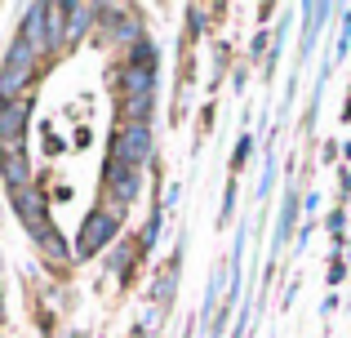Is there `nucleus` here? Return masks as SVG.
I'll return each mask as SVG.
<instances>
[{"mask_svg": "<svg viewBox=\"0 0 351 338\" xmlns=\"http://www.w3.org/2000/svg\"><path fill=\"white\" fill-rule=\"evenodd\" d=\"M156 156V130L152 125H120V130L107 138V160L120 169L143 173V165H152Z\"/></svg>", "mask_w": 351, "mask_h": 338, "instance_id": "2", "label": "nucleus"}, {"mask_svg": "<svg viewBox=\"0 0 351 338\" xmlns=\"http://www.w3.org/2000/svg\"><path fill=\"white\" fill-rule=\"evenodd\" d=\"M232 321H236V307H232V303H223V307H218V316L205 325V338H227V330H232Z\"/></svg>", "mask_w": 351, "mask_h": 338, "instance_id": "26", "label": "nucleus"}, {"mask_svg": "<svg viewBox=\"0 0 351 338\" xmlns=\"http://www.w3.org/2000/svg\"><path fill=\"white\" fill-rule=\"evenodd\" d=\"M116 89H120V98H143V94H156V71H147V67H120L116 71Z\"/></svg>", "mask_w": 351, "mask_h": 338, "instance_id": "14", "label": "nucleus"}, {"mask_svg": "<svg viewBox=\"0 0 351 338\" xmlns=\"http://www.w3.org/2000/svg\"><path fill=\"white\" fill-rule=\"evenodd\" d=\"M276 178H280V160L263 156V173H258V187H254V205H267L276 191Z\"/></svg>", "mask_w": 351, "mask_h": 338, "instance_id": "17", "label": "nucleus"}, {"mask_svg": "<svg viewBox=\"0 0 351 338\" xmlns=\"http://www.w3.org/2000/svg\"><path fill=\"white\" fill-rule=\"evenodd\" d=\"M120 116H125V125H152V116H156V94L120 98Z\"/></svg>", "mask_w": 351, "mask_h": 338, "instance_id": "16", "label": "nucleus"}, {"mask_svg": "<svg viewBox=\"0 0 351 338\" xmlns=\"http://www.w3.org/2000/svg\"><path fill=\"white\" fill-rule=\"evenodd\" d=\"M325 280H329V285H343V280H347V258H338V254H334V258H329Z\"/></svg>", "mask_w": 351, "mask_h": 338, "instance_id": "29", "label": "nucleus"}, {"mask_svg": "<svg viewBox=\"0 0 351 338\" xmlns=\"http://www.w3.org/2000/svg\"><path fill=\"white\" fill-rule=\"evenodd\" d=\"M98 27V5H67V45H80Z\"/></svg>", "mask_w": 351, "mask_h": 338, "instance_id": "15", "label": "nucleus"}, {"mask_svg": "<svg viewBox=\"0 0 351 338\" xmlns=\"http://www.w3.org/2000/svg\"><path fill=\"white\" fill-rule=\"evenodd\" d=\"M103 191L116 200V209H129L138 196H143V173H134V169H120L107 160V169H103Z\"/></svg>", "mask_w": 351, "mask_h": 338, "instance_id": "9", "label": "nucleus"}, {"mask_svg": "<svg viewBox=\"0 0 351 338\" xmlns=\"http://www.w3.org/2000/svg\"><path fill=\"white\" fill-rule=\"evenodd\" d=\"M160 227H165V205L156 200L152 214H147V227L138 232V250H143V254H152V250H156V241H160Z\"/></svg>", "mask_w": 351, "mask_h": 338, "instance_id": "18", "label": "nucleus"}, {"mask_svg": "<svg viewBox=\"0 0 351 338\" xmlns=\"http://www.w3.org/2000/svg\"><path fill=\"white\" fill-rule=\"evenodd\" d=\"M298 285H302L298 276H293L289 285H285V294H280V312H289V307H293V298H298Z\"/></svg>", "mask_w": 351, "mask_h": 338, "instance_id": "30", "label": "nucleus"}, {"mask_svg": "<svg viewBox=\"0 0 351 338\" xmlns=\"http://www.w3.org/2000/svg\"><path fill=\"white\" fill-rule=\"evenodd\" d=\"M36 71H40V53H36L23 36H14L9 49H5V58H0V103L23 98L27 85L36 80Z\"/></svg>", "mask_w": 351, "mask_h": 338, "instance_id": "3", "label": "nucleus"}, {"mask_svg": "<svg viewBox=\"0 0 351 338\" xmlns=\"http://www.w3.org/2000/svg\"><path fill=\"white\" fill-rule=\"evenodd\" d=\"M134 250H138L134 241H116L112 258H107V271H116L120 280H129V267H134Z\"/></svg>", "mask_w": 351, "mask_h": 338, "instance_id": "22", "label": "nucleus"}, {"mask_svg": "<svg viewBox=\"0 0 351 338\" xmlns=\"http://www.w3.org/2000/svg\"><path fill=\"white\" fill-rule=\"evenodd\" d=\"M338 18H343V23H338V40H334V62H343L351 53V5L338 9Z\"/></svg>", "mask_w": 351, "mask_h": 338, "instance_id": "24", "label": "nucleus"}, {"mask_svg": "<svg viewBox=\"0 0 351 338\" xmlns=\"http://www.w3.org/2000/svg\"><path fill=\"white\" fill-rule=\"evenodd\" d=\"M343 121H351V98H347V107H343Z\"/></svg>", "mask_w": 351, "mask_h": 338, "instance_id": "35", "label": "nucleus"}, {"mask_svg": "<svg viewBox=\"0 0 351 338\" xmlns=\"http://www.w3.org/2000/svg\"><path fill=\"white\" fill-rule=\"evenodd\" d=\"M18 36L45 58V45H49V5H27L23 23H18Z\"/></svg>", "mask_w": 351, "mask_h": 338, "instance_id": "12", "label": "nucleus"}, {"mask_svg": "<svg viewBox=\"0 0 351 338\" xmlns=\"http://www.w3.org/2000/svg\"><path fill=\"white\" fill-rule=\"evenodd\" d=\"M334 14H338V9L329 5V0H311V5H302V9H298V18H302V40H298V58H293V71H302V67L311 62L320 32L329 27V18H334Z\"/></svg>", "mask_w": 351, "mask_h": 338, "instance_id": "7", "label": "nucleus"}, {"mask_svg": "<svg viewBox=\"0 0 351 338\" xmlns=\"http://www.w3.org/2000/svg\"><path fill=\"white\" fill-rule=\"evenodd\" d=\"M27 236H32V245L49 263H71V258H76V254H71V245H67V236L58 232V223H53V218H40V223H36Z\"/></svg>", "mask_w": 351, "mask_h": 338, "instance_id": "10", "label": "nucleus"}, {"mask_svg": "<svg viewBox=\"0 0 351 338\" xmlns=\"http://www.w3.org/2000/svg\"><path fill=\"white\" fill-rule=\"evenodd\" d=\"M325 232H329V241H334V245H347V209H343V205H338V209H329Z\"/></svg>", "mask_w": 351, "mask_h": 338, "instance_id": "27", "label": "nucleus"}, {"mask_svg": "<svg viewBox=\"0 0 351 338\" xmlns=\"http://www.w3.org/2000/svg\"><path fill=\"white\" fill-rule=\"evenodd\" d=\"M338 191H343V196H351V169L338 173Z\"/></svg>", "mask_w": 351, "mask_h": 338, "instance_id": "34", "label": "nucleus"}, {"mask_svg": "<svg viewBox=\"0 0 351 338\" xmlns=\"http://www.w3.org/2000/svg\"><path fill=\"white\" fill-rule=\"evenodd\" d=\"M205 18H214V9H205V5H187V32H191V36H205V32H209Z\"/></svg>", "mask_w": 351, "mask_h": 338, "instance_id": "28", "label": "nucleus"}, {"mask_svg": "<svg viewBox=\"0 0 351 338\" xmlns=\"http://www.w3.org/2000/svg\"><path fill=\"white\" fill-rule=\"evenodd\" d=\"M298 218H302V191L289 178L285 182V196H280V209H276V223H271V245H267L271 258H267V271H276V263L289 250V236H298Z\"/></svg>", "mask_w": 351, "mask_h": 338, "instance_id": "4", "label": "nucleus"}, {"mask_svg": "<svg viewBox=\"0 0 351 338\" xmlns=\"http://www.w3.org/2000/svg\"><path fill=\"white\" fill-rule=\"evenodd\" d=\"M165 209H173V205H182V182H169V191H165V200H160Z\"/></svg>", "mask_w": 351, "mask_h": 338, "instance_id": "31", "label": "nucleus"}, {"mask_svg": "<svg viewBox=\"0 0 351 338\" xmlns=\"http://www.w3.org/2000/svg\"><path fill=\"white\" fill-rule=\"evenodd\" d=\"M67 45V5H49V45L45 53H58Z\"/></svg>", "mask_w": 351, "mask_h": 338, "instance_id": "19", "label": "nucleus"}, {"mask_svg": "<svg viewBox=\"0 0 351 338\" xmlns=\"http://www.w3.org/2000/svg\"><path fill=\"white\" fill-rule=\"evenodd\" d=\"M125 62H129V67H147V71H156V67H160V49H156V40L147 36V40H138L134 49L125 53Z\"/></svg>", "mask_w": 351, "mask_h": 338, "instance_id": "21", "label": "nucleus"}, {"mask_svg": "<svg viewBox=\"0 0 351 338\" xmlns=\"http://www.w3.org/2000/svg\"><path fill=\"white\" fill-rule=\"evenodd\" d=\"M0 182H5L9 196H14V191L36 187V169H32L27 147H0Z\"/></svg>", "mask_w": 351, "mask_h": 338, "instance_id": "8", "label": "nucleus"}, {"mask_svg": "<svg viewBox=\"0 0 351 338\" xmlns=\"http://www.w3.org/2000/svg\"><path fill=\"white\" fill-rule=\"evenodd\" d=\"M254 152H258V134L254 130H240V138H236V147H232V178L249 169V156H254Z\"/></svg>", "mask_w": 351, "mask_h": 338, "instance_id": "20", "label": "nucleus"}, {"mask_svg": "<svg viewBox=\"0 0 351 338\" xmlns=\"http://www.w3.org/2000/svg\"><path fill=\"white\" fill-rule=\"evenodd\" d=\"M120 214H125V209L94 205L85 218H80V227H76V245H71L76 263H89V258H98L103 250H112V245L120 241Z\"/></svg>", "mask_w": 351, "mask_h": 338, "instance_id": "1", "label": "nucleus"}, {"mask_svg": "<svg viewBox=\"0 0 351 338\" xmlns=\"http://www.w3.org/2000/svg\"><path fill=\"white\" fill-rule=\"evenodd\" d=\"M236 191H240V182H236V178H227V187H223V205H218V218H214L218 232H223V227H232V218H236Z\"/></svg>", "mask_w": 351, "mask_h": 338, "instance_id": "23", "label": "nucleus"}, {"mask_svg": "<svg viewBox=\"0 0 351 338\" xmlns=\"http://www.w3.org/2000/svg\"><path fill=\"white\" fill-rule=\"evenodd\" d=\"M182 258H187V236L178 241V250H173V258H169V267H160V276L152 280V303L156 307H169L173 303V289H178V267H182Z\"/></svg>", "mask_w": 351, "mask_h": 338, "instance_id": "11", "label": "nucleus"}, {"mask_svg": "<svg viewBox=\"0 0 351 338\" xmlns=\"http://www.w3.org/2000/svg\"><path fill=\"white\" fill-rule=\"evenodd\" d=\"M338 312V294H325V303H320V316H325V321H329V316H334Z\"/></svg>", "mask_w": 351, "mask_h": 338, "instance_id": "33", "label": "nucleus"}, {"mask_svg": "<svg viewBox=\"0 0 351 338\" xmlns=\"http://www.w3.org/2000/svg\"><path fill=\"white\" fill-rule=\"evenodd\" d=\"M343 156H347V160H351V138H347V143H343Z\"/></svg>", "mask_w": 351, "mask_h": 338, "instance_id": "36", "label": "nucleus"}, {"mask_svg": "<svg viewBox=\"0 0 351 338\" xmlns=\"http://www.w3.org/2000/svg\"><path fill=\"white\" fill-rule=\"evenodd\" d=\"M267 53H271V32H267V27H258V32H254V40H249V53H245V62L263 67V62H267Z\"/></svg>", "mask_w": 351, "mask_h": 338, "instance_id": "25", "label": "nucleus"}, {"mask_svg": "<svg viewBox=\"0 0 351 338\" xmlns=\"http://www.w3.org/2000/svg\"><path fill=\"white\" fill-rule=\"evenodd\" d=\"M320 200H325L320 191H307V196H302V209H307V214H316V209H320Z\"/></svg>", "mask_w": 351, "mask_h": 338, "instance_id": "32", "label": "nucleus"}, {"mask_svg": "<svg viewBox=\"0 0 351 338\" xmlns=\"http://www.w3.org/2000/svg\"><path fill=\"white\" fill-rule=\"evenodd\" d=\"M98 27H107V40L125 53L134 49L138 40H147V23L138 14H129V9H120V5H98Z\"/></svg>", "mask_w": 351, "mask_h": 338, "instance_id": "5", "label": "nucleus"}, {"mask_svg": "<svg viewBox=\"0 0 351 338\" xmlns=\"http://www.w3.org/2000/svg\"><path fill=\"white\" fill-rule=\"evenodd\" d=\"M9 209H14V218L32 232L40 218H49V205H45V191H36V187H27V191H14L9 196Z\"/></svg>", "mask_w": 351, "mask_h": 338, "instance_id": "13", "label": "nucleus"}, {"mask_svg": "<svg viewBox=\"0 0 351 338\" xmlns=\"http://www.w3.org/2000/svg\"><path fill=\"white\" fill-rule=\"evenodd\" d=\"M32 112H36V94H23V98L0 103V147H27Z\"/></svg>", "mask_w": 351, "mask_h": 338, "instance_id": "6", "label": "nucleus"}]
</instances>
